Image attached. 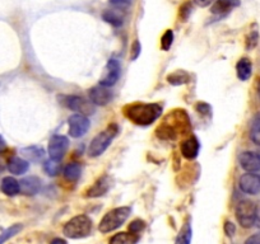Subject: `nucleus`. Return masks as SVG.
Instances as JSON below:
<instances>
[{"label": "nucleus", "mask_w": 260, "mask_h": 244, "mask_svg": "<svg viewBox=\"0 0 260 244\" xmlns=\"http://www.w3.org/2000/svg\"><path fill=\"white\" fill-rule=\"evenodd\" d=\"M191 131V122L185 109H174L156 129V136L161 140H176L180 135H186Z\"/></svg>", "instance_id": "obj_1"}, {"label": "nucleus", "mask_w": 260, "mask_h": 244, "mask_svg": "<svg viewBox=\"0 0 260 244\" xmlns=\"http://www.w3.org/2000/svg\"><path fill=\"white\" fill-rule=\"evenodd\" d=\"M124 114L130 122L138 126H149L161 117L162 106L158 103H137L127 104L124 107Z\"/></svg>", "instance_id": "obj_2"}, {"label": "nucleus", "mask_w": 260, "mask_h": 244, "mask_svg": "<svg viewBox=\"0 0 260 244\" xmlns=\"http://www.w3.org/2000/svg\"><path fill=\"white\" fill-rule=\"evenodd\" d=\"M117 133H119V126L116 124H111V125L107 126L106 130H104L92 139L91 144L88 146V151H87L88 155L91 158H97V156L102 155L110 146V144L112 143Z\"/></svg>", "instance_id": "obj_3"}, {"label": "nucleus", "mask_w": 260, "mask_h": 244, "mask_svg": "<svg viewBox=\"0 0 260 244\" xmlns=\"http://www.w3.org/2000/svg\"><path fill=\"white\" fill-rule=\"evenodd\" d=\"M130 213H132V208H129V206H121V208L112 209L109 213L105 214L102 220L100 221L99 230L104 234L116 230L117 228H120L127 220V218L130 216Z\"/></svg>", "instance_id": "obj_4"}, {"label": "nucleus", "mask_w": 260, "mask_h": 244, "mask_svg": "<svg viewBox=\"0 0 260 244\" xmlns=\"http://www.w3.org/2000/svg\"><path fill=\"white\" fill-rule=\"evenodd\" d=\"M92 231V220L87 215H77L72 218L62 228V233L67 238H86Z\"/></svg>", "instance_id": "obj_5"}, {"label": "nucleus", "mask_w": 260, "mask_h": 244, "mask_svg": "<svg viewBox=\"0 0 260 244\" xmlns=\"http://www.w3.org/2000/svg\"><path fill=\"white\" fill-rule=\"evenodd\" d=\"M236 219L242 228L255 225V204L250 200H242L236 206Z\"/></svg>", "instance_id": "obj_6"}, {"label": "nucleus", "mask_w": 260, "mask_h": 244, "mask_svg": "<svg viewBox=\"0 0 260 244\" xmlns=\"http://www.w3.org/2000/svg\"><path fill=\"white\" fill-rule=\"evenodd\" d=\"M57 99H59L62 106L72 109V111L78 112V113L88 114L93 112L92 102H88L81 96H73V94H71V96H60Z\"/></svg>", "instance_id": "obj_7"}, {"label": "nucleus", "mask_w": 260, "mask_h": 244, "mask_svg": "<svg viewBox=\"0 0 260 244\" xmlns=\"http://www.w3.org/2000/svg\"><path fill=\"white\" fill-rule=\"evenodd\" d=\"M68 126L69 135L74 139H79L86 135L87 131L89 130L91 122L86 114L74 113L68 118Z\"/></svg>", "instance_id": "obj_8"}, {"label": "nucleus", "mask_w": 260, "mask_h": 244, "mask_svg": "<svg viewBox=\"0 0 260 244\" xmlns=\"http://www.w3.org/2000/svg\"><path fill=\"white\" fill-rule=\"evenodd\" d=\"M69 148V139L62 135H54L49 141L47 151L51 159L61 160Z\"/></svg>", "instance_id": "obj_9"}, {"label": "nucleus", "mask_w": 260, "mask_h": 244, "mask_svg": "<svg viewBox=\"0 0 260 244\" xmlns=\"http://www.w3.org/2000/svg\"><path fill=\"white\" fill-rule=\"evenodd\" d=\"M120 75H121V65H120L119 60L110 59L106 65V74L100 80V84L107 87V88H111V87H114L117 83Z\"/></svg>", "instance_id": "obj_10"}, {"label": "nucleus", "mask_w": 260, "mask_h": 244, "mask_svg": "<svg viewBox=\"0 0 260 244\" xmlns=\"http://www.w3.org/2000/svg\"><path fill=\"white\" fill-rule=\"evenodd\" d=\"M240 190L247 195H257L260 192V174L245 173L240 177Z\"/></svg>", "instance_id": "obj_11"}, {"label": "nucleus", "mask_w": 260, "mask_h": 244, "mask_svg": "<svg viewBox=\"0 0 260 244\" xmlns=\"http://www.w3.org/2000/svg\"><path fill=\"white\" fill-rule=\"evenodd\" d=\"M88 97L89 101L93 104H96V106H106V104H109L112 101L114 94L110 91V88L99 84V86H94L89 89Z\"/></svg>", "instance_id": "obj_12"}, {"label": "nucleus", "mask_w": 260, "mask_h": 244, "mask_svg": "<svg viewBox=\"0 0 260 244\" xmlns=\"http://www.w3.org/2000/svg\"><path fill=\"white\" fill-rule=\"evenodd\" d=\"M199 150H201V143L194 135L182 141L181 145H180V151H181L182 156L187 160H194L199 155Z\"/></svg>", "instance_id": "obj_13"}, {"label": "nucleus", "mask_w": 260, "mask_h": 244, "mask_svg": "<svg viewBox=\"0 0 260 244\" xmlns=\"http://www.w3.org/2000/svg\"><path fill=\"white\" fill-rule=\"evenodd\" d=\"M239 163L247 173H255L260 171V159L254 151H242L239 155Z\"/></svg>", "instance_id": "obj_14"}, {"label": "nucleus", "mask_w": 260, "mask_h": 244, "mask_svg": "<svg viewBox=\"0 0 260 244\" xmlns=\"http://www.w3.org/2000/svg\"><path fill=\"white\" fill-rule=\"evenodd\" d=\"M110 188V178L109 176H102L94 182L93 185H92L91 188H88L86 192L87 197H91V198H97V197H101V196L106 195L107 191Z\"/></svg>", "instance_id": "obj_15"}, {"label": "nucleus", "mask_w": 260, "mask_h": 244, "mask_svg": "<svg viewBox=\"0 0 260 244\" xmlns=\"http://www.w3.org/2000/svg\"><path fill=\"white\" fill-rule=\"evenodd\" d=\"M240 0H216L212 4L211 12L212 14H216L218 17L227 16L230 12L234 11L235 8L240 7Z\"/></svg>", "instance_id": "obj_16"}, {"label": "nucleus", "mask_w": 260, "mask_h": 244, "mask_svg": "<svg viewBox=\"0 0 260 244\" xmlns=\"http://www.w3.org/2000/svg\"><path fill=\"white\" fill-rule=\"evenodd\" d=\"M19 185H21V192L23 195L35 196L36 193H39L40 188H41V179L39 177L29 176L22 179Z\"/></svg>", "instance_id": "obj_17"}, {"label": "nucleus", "mask_w": 260, "mask_h": 244, "mask_svg": "<svg viewBox=\"0 0 260 244\" xmlns=\"http://www.w3.org/2000/svg\"><path fill=\"white\" fill-rule=\"evenodd\" d=\"M7 168L14 176H22L29 169V163L27 159L19 158V156H12V158H9Z\"/></svg>", "instance_id": "obj_18"}, {"label": "nucleus", "mask_w": 260, "mask_h": 244, "mask_svg": "<svg viewBox=\"0 0 260 244\" xmlns=\"http://www.w3.org/2000/svg\"><path fill=\"white\" fill-rule=\"evenodd\" d=\"M236 74L237 78L241 82H246L251 78L252 74V64L250 59L247 57H242L237 61L236 64Z\"/></svg>", "instance_id": "obj_19"}, {"label": "nucleus", "mask_w": 260, "mask_h": 244, "mask_svg": "<svg viewBox=\"0 0 260 244\" xmlns=\"http://www.w3.org/2000/svg\"><path fill=\"white\" fill-rule=\"evenodd\" d=\"M2 191L7 196L13 197L21 192V185L14 177H4L3 181H2Z\"/></svg>", "instance_id": "obj_20"}, {"label": "nucleus", "mask_w": 260, "mask_h": 244, "mask_svg": "<svg viewBox=\"0 0 260 244\" xmlns=\"http://www.w3.org/2000/svg\"><path fill=\"white\" fill-rule=\"evenodd\" d=\"M141 239L139 234H133V233H117L115 235L111 236V239L109 240V244H137Z\"/></svg>", "instance_id": "obj_21"}, {"label": "nucleus", "mask_w": 260, "mask_h": 244, "mask_svg": "<svg viewBox=\"0 0 260 244\" xmlns=\"http://www.w3.org/2000/svg\"><path fill=\"white\" fill-rule=\"evenodd\" d=\"M82 168L78 163L76 161H72V163L67 164L62 171V174H64V178L69 182H77L81 177Z\"/></svg>", "instance_id": "obj_22"}, {"label": "nucleus", "mask_w": 260, "mask_h": 244, "mask_svg": "<svg viewBox=\"0 0 260 244\" xmlns=\"http://www.w3.org/2000/svg\"><path fill=\"white\" fill-rule=\"evenodd\" d=\"M190 78H191V76H190V74L187 73V71L176 70L167 76V82H169L171 86L177 87V86H182V84L189 83Z\"/></svg>", "instance_id": "obj_23"}, {"label": "nucleus", "mask_w": 260, "mask_h": 244, "mask_svg": "<svg viewBox=\"0 0 260 244\" xmlns=\"http://www.w3.org/2000/svg\"><path fill=\"white\" fill-rule=\"evenodd\" d=\"M191 236H192V229L190 225L189 221L182 225V228L180 229L179 234L176 236V240L175 244H191Z\"/></svg>", "instance_id": "obj_24"}, {"label": "nucleus", "mask_w": 260, "mask_h": 244, "mask_svg": "<svg viewBox=\"0 0 260 244\" xmlns=\"http://www.w3.org/2000/svg\"><path fill=\"white\" fill-rule=\"evenodd\" d=\"M44 171L50 177L57 176L60 173V171H61V163H60V160L50 158L49 160H46L44 163Z\"/></svg>", "instance_id": "obj_25"}, {"label": "nucleus", "mask_w": 260, "mask_h": 244, "mask_svg": "<svg viewBox=\"0 0 260 244\" xmlns=\"http://www.w3.org/2000/svg\"><path fill=\"white\" fill-rule=\"evenodd\" d=\"M22 153H23V155L26 156L28 160H34V161L40 160V159L44 158L45 155L44 149L39 148V146H29V148L23 149Z\"/></svg>", "instance_id": "obj_26"}, {"label": "nucleus", "mask_w": 260, "mask_h": 244, "mask_svg": "<svg viewBox=\"0 0 260 244\" xmlns=\"http://www.w3.org/2000/svg\"><path fill=\"white\" fill-rule=\"evenodd\" d=\"M22 229H23L22 224H14V225L9 226L8 229H6L3 233L0 234V244H4L6 241H8L11 238L16 236L17 234L22 230Z\"/></svg>", "instance_id": "obj_27"}, {"label": "nucleus", "mask_w": 260, "mask_h": 244, "mask_svg": "<svg viewBox=\"0 0 260 244\" xmlns=\"http://www.w3.org/2000/svg\"><path fill=\"white\" fill-rule=\"evenodd\" d=\"M250 138L256 145H260V114H256L251 122L250 129Z\"/></svg>", "instance_id": "obj_28"}, {"label": "nucleus", "mask_w": 260, "mask_h": 244, "mask_svg": "<svg viewBox=\"0 0 260 244\" xmlns=\"http://www.w3.org/2000/svg\"><path fill=\"white\" fill-rule=\"evenodd\" d=\"M102 18H104L105 22H107L109 24L114 27H121L122 26V18L121 16L116 13L114 11H106L102 14Z\"/></svg>", "instance_id": "obj_29"}, {"label": "nucleus", "mask_w": 260, "mask_h": 244, "mask_svg": "<svg viewBox=\"0 0 260 244\" xmlns=\"http://www.w3.org/2000/svg\"><path fill=\"white\" fill-rule=\"evenodd\" d=\"M174 44V31L172 29H166L161 37V49L164 51H169Z\"/></svg>", "instance_id": "obj_30"}, {"label": "nucleus", "mask_w": 260, "mask_h": 244, "mask_svg": "<svg viewBox=\"0 0 260 244\" xmlns=\"http://www.w3.org/2000/svg\"><path fill=\"white\" fill-rule=\"evenodd\" d=\"M257 41H259V32L257 29H252L246 36V50H252L256 47Z\"/></svg>", "instance_id": "obj_31"}, {"label": "nucleus", "mask_w": 260, "mask_h": 244, "mask_svg": "<svg viewBox=\"0 0 260 244\" xmlns=\"http://www.w3.org/2000/svg\"><path fill=\"white\" fill-rule=\"evenodd\" d=\"M144 228H146V223L143 220H141V219H137V220L130 223L129 231L133 234H139Z\"/></svg>", "instance_id": "obj_32"}, {"label": "nucleus", "mask_w": 260, "mask_h": 244, "mask_svg": "<svg viewBox=\"0 0 260 244\" xmlns=\"http://www.w3.org/2000/svg\"><path fill=\"white\" fill-rule=\"evenodd\" d=\"M195 109L202 116H209L212 113V107L211 104L207 103V102H199L197 106H195Z\"/></svg>", "instance_id": "obj_33"}, {"label": "nucleus", "mask_w": 260, "mask_h": 244, "mask_svg": "<svg viewBox=\"0 0 260 244\" xmlns=\"http://www.w3.org/2000/svg\"><path fill=\"white\" fill-rule=\"evenodd\" d=\"M141 52H142V45L138 39L133 42L132 45V51H130V60H137L139 56H141Z\"/></svg>", "instance_id": "obj_34"}, {"label": "nucleus", "mask_w": 260, "mask_h": 244, "mask_svg": "<svg viewBox=\"0 0 260 244\" xmlns=\"http://www.w3.org/2000/svg\"><path fill=\"white\" fill-rule=\"evenodd\" d=\"M191 11H192V7L190 3H185L184 6L180 8V18L182 19V22L187 21V18H189L190 14H191Z\"/></svg>", "instance_id": "obj_35"}, {"label": "nucleus", "mask_w": 260, "mask_h": 244, "mask_svg": "<svg viewBox=\"0 0 260 244\" xmlns=\"http://www.w3.org/2000/svg\"><path fill=\"white\" fill-rule=\"evenodd\" d=\"M223 230L227 236H234L235 231H236V226H235V224L231 223V221H226L223 225Z\"/></svg>", "instance_id": "obj_36"}, {"label": "nucleus", "mask_w": 260, "mask_h": 244, "mask_svg": "<svg viewBox=\"0 0 260 244\" xmlns=\"http://www.w3.org/2000/svg\"><path fill=\"white\" fill-rule=\"evenodd\" d=\"M109 2L115 8H125L132 3V0H109Z\"/></svg>", "instance_id": "obj_37"}, {"label": "nucleus", "mask_w": 260, "mask_h": 244, "mask_svg": "<svg viewBox=\"0 0 260 244\" xmlns=\"http://www.w3.org/2000/svg\"><path fill=\"white\" fill-rule=\"evenodd\" d=\"M255 226L260 230V201L255 204Z\"/></svg>", "instance_id": "obj_38"}, {"label": "nucleus", "mask_w": 260, "mask_h": 244, "mask_svg": "<svg viewBox=\"0 0 260 244\" xmlns=\"http://www.w3.org/2000/svg\"><path fill=\"white\" fill-rule=\"evenodd\" d=\"M244 244H260V234H254L245 240Z\"/></svg>", "instance_id": "obj_39"}, {"label": "nucleus", "mask_w": 260, "mask_h": 244, "mask_svg": "<svg viewBox=\"0 0 260 244\" xmlns=\"http://www.w3.org/2000/svg\"><path fill=\"white\" fill-rule=\"evenodd\" d=\"M195 4L199 7H202V8H204V7H208L211 6L212 3H214L216 0H194Z\"/></svg>", "instance_id": "obj_40"}, {"label": "nucleus", "mask_w": 260, "mask_h": 244, "mask_svg": "<svg viewBox=\"0 0 260 244\" xmlns=\"http://www.w3.org/2000/svg\"><path fill=\"white\" fill-rule=\"evenodd\" d=\"M6 149H7L6 140H4V139H3V136L0 135V153H3V151L6 150Z\"/></svg>", "instance_id": "obj_41"}, {"label": "nucleus", "mask_w": 260, "mask_h": 244, "mask_svg": "<svg viewBox=\"0 0 260 244\" xmlns=\"http://www.w3.org/2000/svg\"><path fill=\"white\" fill-rule=\"evenodd\" d=\"M50 244H68V243H67V241L61 238H55L50 241Z\"/></svg>", "instance_id": "obj_42"}, {"label": "nucleus", "mask_w": 260, "mask_h": 244, "mask_svg": "<svg viewBox=\"0 0 260 244\" xmlns=\"http://www.w3.org/2000/svg\"><path fill=\"white\" fill-rule=\"evenodd\" d=\"M4 169H6V167H4L3 161L0 160V173H2V172H3V171H4Z\"/></svg>", "instance_id": "obj_43"}, {"label": "nucleus", "mask_w": 260, "mask_h": 244, "mask_svg": "<svg viewBox=\"0 0 260 244\" xmlns=\"http://www.w3.org/2000/svg\"><path fill=\"white\" fill-rule=\"evenodd\" d=\"M257 94H259V98H260V80L257 83Z\"/></svg>", "instance_id": "obj_44"}, {"label": "nucleus", "mask_w": 260, "mask_h": 244, "mask_svg": "<svg viewBox=\"0 0 260 244\" xmlns=\"http://www.w3.org/2000/svg\"><path fill=\"white\" fill-rule=\"evenodd\" d=\"M255 153H256V155H257V156H259V159H260V148H259V149H257V151H255Z\"/></svg>", "instance_id": "obj_45"}]
</instances>
